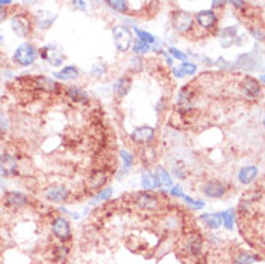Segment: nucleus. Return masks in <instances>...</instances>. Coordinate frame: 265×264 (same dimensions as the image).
I'll return each mask as SVG.
<instances>
[{
  "mask_svg": "<svg viewBox=\"0 0 265 264\" xmlns=\"http://www.w3.org/2000/svg\"><path fill=\"white\" fill-rule=\"evenodd\" d=\"M179 247L186 257L198 259L205 249V235L196 228H190L182 234Z\"/></svg>",
  "mask_w": 265,
  "mask_h": 264,
  "instance_id": "1",
  "label": "nucleus"
},
{
  "mask_svg": "<svg viewBox=\"0 0 265 264\" xmlns=\"http://www.w3.org/2000/svg\"><path fill=\"white\" fill-rule=\"evenodd\" d=\"M195 101H196V90L193 84H185L179 88L176 94V103H174V111L180 117H187L195 110Z\"/></svg>",
  "mask_w": 265,
  "mask_h": 264,
  "instance_id": "2",
  "label": "nucleus"
},
{
  "mask_svg": "<svg viewBox=\"0 0 265 264\" xmlns=\"http://www.w3.org/2000/svg\"><path fill=\"white\" fill-rule=\"evenodd\" d=\"M111 35H112L114 47H115V49L120 54H125V52H128L133 48V42H134L133 31L127 25H124V23L112 26Z\"/></svg>",
  "mask_w": 265,
  "mask_h": 264,
  "instance_id": "3",
  "label": "nucleus"
},
{
  "mask_svg": "<svg viewBox=\"0 0 265 264\" xmlns=\"http://www.w3.org/2000/svg\"><path fill=\"white\" fill-rule=\"evenodd\" d=\"M131 202L146 212H156L161 208L163 202L159 198V195L155 192H147V191H139L131 195Z\"/></svg>",
  "mask_w": 265,
  "mask_h": 264,
  "instance_id": "4",
  "label": "nucleus"
},
{
  "mask_svg": "<svg viewBox=\"0 0 265 264\" xmlns=\"http://www.w3.org/2000/svg\"><path fill=\"white\" fill-rule=\"evenodd\" d=\"M10 29L17 38H29L35 29L33 17L25 12H17L10 17Z\"/></svg>",
  "mask_w": 265,
  "mask_h": 264,
  "instance_id": "5",
  "label": "nucleus"
},
{
  "mask_svg": "<svg viewBox=\"0 0 265 264\" xmlns=\"http://www.w3.org/2000/svg\"><path fill=\"white\" fill-rule=\"evenodd\" d=\"M38 57H39V49L32 42H23L16 48L15 52H13V63L17 66L28 68L35 64Z\"/></svg>",
  "mask_w": 265,
  "mask_h": 264,
  "instance_id": "6",
  "label": "nucleus"
},
{
  "mask_svg": "<svg viewBox=\"0 0 265 264\" xmlns=\"http://www.w3.org/2000/svg\"><path fill=\"white\" fill-rule=\"evenodd\" d=\"M170 23H172L173 31L180 35H186L193 31L195 26V16L190 12L182 10V9H174L170 15Z\"/></svg>",
  "mask_w": 265,
  "mask_h": 264,
  "instance_id": "7",
  "label": "nucleus"
},
{
  "mask_svg": "<svg viewBox=\"0 0 265 264\" xmlns=\"http://www.w3.org/2000/svg\"><path fill=\"white\" fill-rule=\"evenodd\" d=\"M109 176H111V171L107 168H98L94 169L87 181H85V192L90 195H95L97 192H100L101 189H104V187L107 185Z\"/></svg>",
  "mask_w": 265,
  "mask_h": 264,
  "instance_id": "8",
  "label": "nucleus"
},
{
  "mask_svg": "<svg viewBox=\"0 0 265 264\" xmlns=\"http://www.w3.org/2000/svg\"><path fill=\"white\" fill-rule=\"evenodd\" d=\"M51 231L59 243H65V244H68L74 235L69 219L63 215H56L51 219Z\"/></svg>",
  "mask_w": 265,
  "mask_h": 264,
  "instance_id": "9",
  "label": "nucleus"
},
{
  "mask_svg": "<svg viewBox=\"0 0 265 264\" xmlns=\"http://www.w3.org/2000/svg\"><path fill=\"white\" fill-rule=\"evenodd\" d=\"M156 139V129L153 126L149 125H141L134 127L130 133V140L136 144V146H150L155 143Z\"/></svg>",
  "mask_w": 265,
  "mask_h": 264,
  "instance_id": "10",
  "label": "nucleus"
},
{
  "mask_svg": "<svg viewBox=\"0 0 265 264\" xmlns=\"http://www.w3.org/2000/svg\"><path fill=\"white\" fill-rule=\"evenodd\" d=\"M39 57L41 60H44L48 65L58 68L61 66L65 61V52L63 48L59 47L58 44H47L45 47L39 49Z\"/></svg>",
  "mask_w": 265,
  "mask_h": 264,
  "instance_id": "11",
  "label": "nucleus"
},
{
  "mask_svg": "<svg viewBox=\"0 0 265 264\" xmlns=\"http://www.w3.org/2000/svg\"><path fill=\"white\" fill-rule=\"evenodd\" d=\"M26 78H28V81L31 84L32 90H36V91L47 94H58L61 91L59 82L56 79H53V78H49L47 75H35V77Z\"/></svg>",
  "mask_w": 265,
  "mask_h": 264,
  "instance_id": "12",
  "label": "nucleus"
},
{
  "mask_svg": "<svg viewBox=\"0 0 265 264\" xmlns=\"http://www.w3.org/2000/svg\"><path fill=\"white\" fill-rule=\"evenodd\" d=\"M202 194L206 198L211 199H219L223 198L228 192V187L225 182L219 181V179H208L206 182L202 184Z\"/></svg>",
  "mask_w": 265,
  "mask_h": 264,
  "instance_id": "13",
  "label": "nucleus"
},
{
  "mask_svg": "<svg viewBox=\"0 0 265 264\" xmlns=\"http://www.w3.org/2000/svg\"><path fill=\"white\" fill-rule=\"evenodd\" d=\"M44 197L51 203H63V202H66L69 199L71 191H69V188L66 187V185H63V184H53L48 189H45Z\"/></svg>",
  "mask_w": 265,
  "mask_h": 264,
  "instance_id": "14",
  "label": "nucleus"
},
{
  "mask_svg": "<svg viewBox=\"0 0 265 264\" xmlns=\"http://www.w3.org/2000/svg\"><path fill=\"white\" fill-rule=\"evenodd\" d=\"M1 201L7 208L22 209V208L29 205L31 198H29V195H26L25 192H20V191H6L3 194V199Z\"/></svg>",
  "mask_w": 265,
  "mask_h": 264,
  "instance_id": "15",
  "label": "nucleus"
},
{
  "mask_svg": "<svg viewBox=\"0 0 265 264\" xmlns=\"http://www.w3.org/2000/svg\"><path fill=\"white\" fill-rule=\"evenodd\" d=\"M19 162L10 153H0V176L1 178H15L19 175Z\"/></svg>",
  "mask_w": 265,
  "mask_h": 264,
  "instance_id": "16",
  "label": "nucleus"
},
{
  "mask_svg": "<svg viewBox=\"0 0 265 264\" xmlns=\"http://www.w3.org/2000/svg\"><path fill=\"white\" fill-rule=\"evenodd\" d=\"M219 17L215 10L212 9H206V10H201L195 15V23L202 28L203 31H212L213 28H216L218 25Z\"/></svg>",
  "mask_w": 265,
  "mask_h": 264,
  "instance_id": "17",
  "label": "nucleus"
},
{
  "mask_svg": "<svg viewBox=\"0 0 265 264\" xmlns=\"http://www.w3.org/2000/svg\"><path fill=\"white\" fill-rule=\"evenodd\" d=\"M63 94L71 103H74L77 106H87L90 103V94L87 93L81 85H69L63 90Z\"/></svg>",
  "mask_w": 265,
  "mask_h": 264,
  "instance_id": "18",
  "label": "nucleus"
},
{
  "mask_svg": "<svg viewBox=\"0 0 265 264\" xmlns=\"http://www.w3.org/2000/svg\"><path fill=\"white\" fill-rule=\"evenodd\" d=\"M56 19H58L56 13H52L49 10H38L33 15V23L38 31L47 32L52 28V25L56 22Z\"/></svg>",
  "mask_w": 265,
  "mask_h": 264,
  "instance_id": "19",
  "label": "nucleus"
},
{
  "mask_svg": "<svg viewBox=\"0 0 265 264\" xmlns=\"http://www.w3.org/2000/svg\"><path fill=\"white\" fill-rule=\"evenodd\" d=\"M133 88V77L128 74H123L117 78L112 84V93L117 98H124L127 97Z\"/></svg>",
  "mask_w": 265,
  "mask_h": 264,
  "instance_id": "20",
  "label": "nucleus"
},
{
  "mask_svg": "<svg viewBox=\"0 0 265 264\" xmlns=\"http://www.w3.org/2000/svg\"><path fill=\"white\" fill-rule=\"evenodd\" d=\"M239 85H241V93L244 94V97L248 98H258L263 93V87L260 81L254 77H245Z\"/></svg>",
  "mask_w": 265,
  "mask_h": 264,
  "instance_id": "21",
  "label": "nucleus"
},
{
  "mask_svg": "<svg viewBox=\"0 0 265 264\" xmlns=\"http://www.w3.org/2000/svg\"><path fill=\"white\" fill-rule=\"evenodd\" d=\"M71 247L65 243L53 244L51 249V260L56 264H66L71 257Z\"/></svg>",
  "mask_w": 265,
  "mask_h": 264,
  "instance_id": "22",
  "label": "nucleus"
},
{
  "mask_svg": "<svg viewBox=\"0 0 265 264\" xmlns=\"http://www.w3.org/2000/svg\"><path fill=\"white\" fill-rule=\"evenodd\" d=\"M231 260H232V264H254L257 262H261V257L248 250L238 249L234 251Z\"/></svg>",
  "mask_w": 265,
  "mask_h": 264,
  "instance_id": "23",
  "label": "nucleus"
},
{
  "mask_svg": "<svg viewBox=\"0 0 265 264\" xmlns=\"http://www.w3.org/2000/svg\"><path fill=\"white\" fill-rule=\"evenodd\" d=\"M140 184L143 191H147V192H155L156 189H160V184H159V179L156 178L155 172H152L150 169H146V171L141 173Z\"/></svg>",
  "mask_w": 265,
  "mask_h": 264,
  "instance_id": "24",
  "label": "nucleus"
},
{
  "mask_svg": "<svg viewBox=\"0 0 265 264\" xmlns=\"http://www.w3.org/2000/svg\"><path fill=\"white\" fill-rule=\"evenodd\" d=\"M79 75H81L79 69L74 65H66V66L61 68L59 71L52 72L53 79H58V81H74V79H78Z\"/></svg>",
  "mask_w": 265,
  "mask_h": 264,
  "instance_id": "25",
  "label": "nucleus"
},
{
  "mask_svg": "<svg viewBox=\"0 0 265 264\" xmlns=\"http://www.w3.org/2000/svg\"><path fill=\"white\" fill-rule=\"evenodd\" d=\"M258 176V168L255 165H248L241 168L238 172V181L242 185H250L255 181V178Z\"/></svg>",
  "mask_w": 265,
  "mask_h": 264,
  "instance_id": "26",
  "label": "nucleus"
},
{
  "mask_svg": "<svg viewBox=\"0 0 265 264\" xmlns=\"http://www.w3.org/2000/svg\"><path fill=\"white\" fill-rule=\"evenodd\" d=\"M155 175L159 179V184L161 188H172L173 187V176L170 172L167 171L163 165H156L155 166Z\"/></svg>",
  "mask_w": 265,
  "mask_h": 264,
  "instance_id": "27",
  "label": "nucleus"
},
{
  "mask_svg": "<svg viewBox=\"0 0 265 264\" xmlns=\"http://www.w3.org/2000/svg\"><path fill=\"white\" fill-rule=\"evenodd\" d=\"M201 222H202L203 225L206 227V228H209L211 231H216L220 228V225H222V217H220V214H202L201 217Z\"/></svg>",
  "mask_w": 265,
  "mask_h": 264,
  "instance_id": "28",
  "label": "nucleus"
},
{
  "mask_svg": "<svg viewBox=\"0 0 265 264\" xmlns=\"http://www.w3.org/2000/svg\"><path fill=\"white\" fill-rule=\"evenodd\" d=\"M140 153H141L140 155L141 162L146 165V168H149V166H152V165H155V163H156L157 152H156V147H155L153 144L146 146V147H141Z\"/></svg>",
  "mask_w": 265,
  "mask_h": 264,
  "instance_id": "29",
  "label": "nucleus"
},
{
  "mask_svg": "<svg viewBox=\"0 0 265 264\" xmlns=\"http://www.w3.org/2000/svg\"><path fill=\"white\" fill-rule=\"evenodd\" d=\"M118 156L121 159V171L124 172V173L131 171V168L134 165V160H136L134 155L130 150H127V149H120L118 150Z\"/></svg>",
  "mask_w": 265,
  "mask_h": 264,
  "instance_id": "30",
  "label": "nucleus"
},
{
  "mask_svg": "<svg viewBox=\"0 0 265 264\" xmlns=\"http://www.w3.org/2000/svg\"><path fill=\"white\" fill-rule=\"evenodd\" d=\"M107 72H108V65H107V63L101 61V60L94 63L91 69H90V75L95 78V79H103L107 75Z\"/></svg>",
  "mask_w": 265,
  "mask_h": 264,
  "instance_id": "31",
  "label": "nucleus"
},
{
  "mask_svg": "<svg viewBox=\"0 0 265 264\" xmlns=\"http://www.w3.org/2000/svg\"><path fill=\"white\" fill-rule=\"evenodd\" d=\"M133 32L136 33V39H139L141 42H144V44H149V45H156V42L159 41V38H156L153 33H150V32L147 31H143L140 28H137V26H133Z\"/></svg>",
  "mask_w": 265,
  "mask_h": 264,
  "instance_id": "32",
  "label": "nucleus"
},
{
  "mask_svg": "<svg viewBox=\"0 0 265 264\" xmlns=\"http://www.w3.org/2000/svg\"><path fill=\"white\" fill-rule=\"evenodd\" d=\"M106 4L108 6L111 10H114L117 13H121V15L128 13V10H130V4H128L127 0H108V1H106Z\"/></svg>",
  "mask_w": 265,
  "mask_h": 264,
  "instance_id": "33",
  "label": "nucleus"
},
{
  "mask_svg": "<svg viewBox=\"0 0 265 264\" xmlns=\"http://www.w3.org/2000/svg\"><path fill=\"white\" fill-rule=\"evenodd\" d=\"M220 217H222V225H223L226 230L232 231V230H234V225H235L234 209H226V211L220 212Z\"/></svg>",
  "mask_w": 265,
  "mask_h": 264,
  "instance_id": "34",
  "label": "nucleus"
},
{
  "mask_svg": "<svg viewBox=\"0 0 265 264\" xmlns=\"http://www.w3.org/2000/svg\"><path fill=\"white\" fill-rule=\"evenodd\" d=\"M172 176L177 179H187L189 176V169L183 162H176L172 166Z\"/></svg>",
  "mask_w": 265,
  "mask_h": 264,
  "instance_id": "35",
  "label": "nucleus"
},
{
  "mask_svg": "<svg viewBox=\"0 0 265 264\" xmlns=\"http://www.w3.org/2000/svg\"><path fill=\"white\" fill-rule=\"evenodd\" d=\"M112 194H114V189H112V187L104 188V189H101L100 192H97V194L94 195L93 201L90 202V203L94 205V203H98L100 201H109V198L112 197Z\"/></svg>",
  "mask_w": 265,
  "mask_h": 264,
  "instance_id": "36",
  "label": "nucleus"
},
{
  "mask_svg": "<svg viewBox=\"0 0 265 264\" xmlns=\"http://www.w3.org/2000/svg\"><path fill=\"white\" fill-rule=\"evenodd\" d=\"M143 68H144V60H143V57L134 55V57L130 58V64H128V69H130V72H133V74H139V72L143 71Z\"/></svg>",
  "mask_w": 265,
  "mask_h": 264,
  "instance_id": "37",
  "label": "nucleus"
},
{
  "mask_svg": "<svg viewBox=\"0 0 265 264\" xmlns=\"http://www.w3.org/2000/svg\"><path fill=\"white\" fill-rule=\"evenodd\" d=\"M150 51H152V45L144 44V42H141L139 39H134V42H133V52H134L137 57H144V55H147Z\"/></svg>",
  "mask_w": 265,
  "mask_h": 264,
  "instance_id": "38",
  "label": "nucleus"
},
{
  "mask_svg": "<svg viewBox=\"0 0 265 264\" xmlns=\"http://www.w3.org/2000/svg\"><path fill=\"white\" fill-rule=\"evenodd\" d=\"M177 68L180 69V72L183 74V77H192V75H195L196 71H198V65L195 63H189V61L182 63Z\"/></svg>",
  "mask_w": 265,
  "mask_h": 264,
  "instance_id": "39",
  "label": "nucleus"
},
{
  "mask_svg": "<svg viewBox=\"0 0 265 264\" xmlns=\"http://www.w3.org/2000/svg\"><path fill=\"white\" fill-rule=\"evenodd\" d=\"M10 126H12L10 117H9L4 111L0 110V136H4L6 133H9Z\"/></svg>",
  "mask_w": 265,
  "mask_h": 264,
  "instance_id": "40",
  "label": "nucleus"
},
{
  "mask_svg": "<svg viewBox=\"0 0 265 264\" xmlns=\"http://www.w3.org/2000/svg\"><path fill=\"white\" fill-rule=\"evenodd\" d=\"M167 52H169V55L172 57L173 60H179L180 63H186L187 58H189L186 52L180 51L179 48L176 47H167Z\"/></svg>",
  "mask_w": 265,
  "mask_h": 264,
  "instance_id": "41",
  "label": "nucleus"
},
{
  "mask_svg": "<svg viewBox=\"0 0 265 264\" xmlns=\"http://www.w3.org/2000/svg\"><path fill=\"white\" fill-rule=\"evenodd\" d=\"M183 201L186 202L187 205H189L193 211H199V209H202L203 206H205V202L199 201V199H193V198L189 197V195H185V197H183Z\"/></svg>",
  "mask_w": 265,
  "mask_h": 264,
  "instance_id": "42",
  "label": "nucleus"
},
{
  "mask_svg": "<svg viewBox=\"0 0 265 264\" xmlns=\"http://www.w3.org/2000/svg\"><path fill=\"white\" fill-rule=\"evenodd\" d=\"M169 195L172 197V198H177V199H183V197L186 195L185 194V191H183V187L182 185H173L172 189L169 191Z\"/></svg>",
  "mask_w": 265,
  "mask_h": 264,
  "instance_id": "43",
  "label": "nucleus"
},
{
  "mask_svg": "<svg viewBox=\"0 0 265 264\" xmlns=\"http://www.w3.org/2000/svg\"><path fill=\"white\" fill-rule=\"evenodd\" d=\"M74 7L79 9V10H87L88 9V3L87 1H82V0H77V1H72Z\"/></svg>",
  "mask_w": 265,
  "mask_h": 264,
  "instance_id": "44",
  "label": "nucleus"
},
{
  "mask_svg": "<svg viewBox=\"0 0 265 264\" xmlns=\"http://www.w3.org/2000/svg\"><path fill=\"white\" fill-rule=\"evenodd\" d=\"M166 109H167V103H166V100H164V98H160L156 104L157 113H161V111H164Z\"/></svg>",
  "mask_w": 265,
  "mask_h": 264,
  "instance_id": "45",
  "label": "nucleus"
},
{
  "mask_svg": "<svg viewBox=\"0 0 265 264\" xmlns=\"http://www.w3.org/2000/svg\"><path fill=\"white\" fill-rule=\"evenodd\" d=\"M7 17H9V12H7V9L0 6V25H1L3 22H6V19H7Z\"/></svg>",
  "mask_w": 265,
  "mask_h": 264,
  "instance_id": "46",
  "label": "nucleus"
},
{
  "mask_svg": "<svg viewBox=\"0 0 265 264\" xmlns=\"http://www.w3.org/2000/svg\"><path fill=\"white\" fill-rule=\"evenodd\" d=\"M225 4H226V1H223V0H215V1H212V10L220 9V7H223Z\"/></svg>",
  "mask_w": 265,
  "mask_h": 264,
  "instance_id": "47",
  "label": "nucleus"
},
{
  "mask_svg": "<svg viewBox=\"0 0 265 264\" xmlns=\"http://www.w3.org/2000/svg\"><path fill=\"white\" fill-rule=\"evenodd\" d=\"M229 3L234 6L235 9H245V7H247V4H248L247 1H229Z\"/></svg>",
  "mask_w": 265,
  "mask_h": 264,
  "instance_id": "48",
  "label": "nucleus"
},
{
  "mask_svg": "<svg viewBox=\"0 0 265 264\" xmlns=\"http://www.w3.org/2000/svg\"><path fill=\"white\" fill-rule=\"evenodd\" d=\"M172 74L176 78H179V79H182V78H185V77H183V74L180 72V69H179L177 66H172Z\"/></svg>",
  "mask_w": 265,
  "mask_h": 264,
  "instance_id": "49",
  "label": "nucleus"
},
{
  "mask_svg": "<svg viewBox=\"0 0 265 264\" xmlns=\"http://www.w3.org/2000/svg\"><path fill=\"white\" fill-rule=\"evenodd\" d=\"M12 3H13L12 0H0V6H1V7H7V6H10Z\"/></svg>",
  "mask_w": 265,
  "mask_h": 264,
  "instance_id": "50",
  "label": "nucleus"
},
{
  "mask_svg": "<svg viewBox=\"0 0 265 264\" xmlns=\"http://www.w3.org/2000/svg\"><path fill=\"white\" fill-rule=\"evenodd\" d=\"M3 42H4V36H3V32L0 31V45H3Z\"/></svg>",
  "mask_w": 265,
  "mask_h": 264,
  "instance_id": "51",
  "label": "nucleus"
},
{
  "mask_svg": "<svg viewBox=\"0 0 265 264\" xmlns=\"http://www.w3.org/2000/svg\"><path fill=\"white\" fill-rule=\"evenodd\" d=\"M260 82H263V84H265V74H263L261 77H260V79H258Z\"/></svg>",
  "mask_w": 265,
  "mask_h": 264,
  "instance_id": "52",
  "label": "nucleus"
},
{
  "mask_svg": "<svg viewBox=\"0 0 265 264\" xmlns=\"http://www.w3.org/2000/svg\"><path fill=\"white\" fill-rule=\"evenodd\" d=\"M263 125H264V127H265V116H264V120H263Z\"/></svg>",
  "mask_w": 265,
  "mask_h": 264,
  "instance_id": "53",
  "label": "nucleus"
}]
</instances>
